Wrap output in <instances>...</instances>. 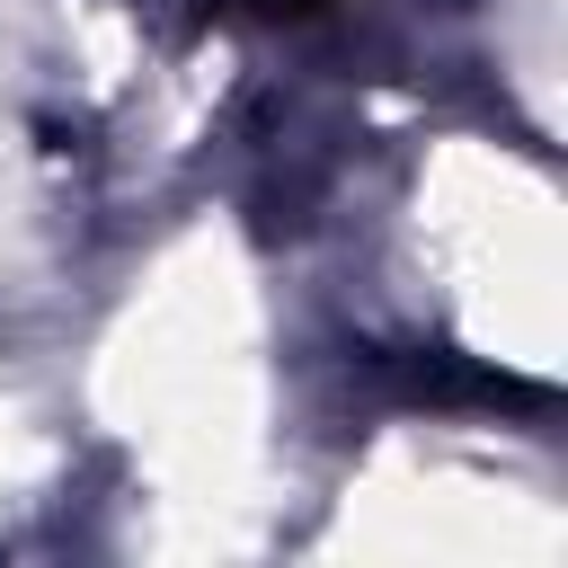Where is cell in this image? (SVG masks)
I'll list each match as a JSON object with an SVG mask.
<instances>
[{
  "label": "cell",
  "instance_id": "1",
  "mask_svg": "<svg viewBox=\"0 0 568 568\" xmlns=\"http://www.w3.org/2000/svg\"><path fill=\"white\" fill-rule=\"evenodd\" d=\"M257 9H320V0H257Z\"/></svg>",
  "mask_w": 568,
  "mask_h": 568
}]
</instances>
